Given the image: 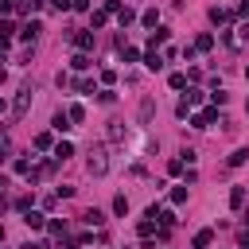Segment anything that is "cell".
<instances>
[{"label": "cell", "instance_id": "6da1fadb", "mask_svg": "<svg viewBox=\"0 0 249 249\" xmlns=\"http://www.w3.org/2000/svg\"><path fill=\"white\" fill-rule=\"evenodd\" d=\"M86 171H89V175H105V171H109L105 148H93V152H89V160H86Z\"/></svg>", "mask_w": 249, "mask_h": 249}, {"label": "cell", "instance_id": "7a4b0ae2", "mask_svg": "<svg viewBox=\"0 0 249 249\" xmlns=\"http://www.w3.org/2000/svg\"><path fill=\"white\" fill-rule=\"evenodd\" d=\"M31 93H35L31 86H23V89L16 93V105H12V117H16V121H19L23 113H27V105H31Z\"/></svg>", "mask_w": 249, "mask_h": 249}, {"label": "cell", "instance_id": "3957f363", "mask_svg": "<svg viewBox=\"0 0 249 249\" xmlns=\"http://www.w3.org/2000/svg\"><path fill=\"white\" fill-rule=\"evenodd\" d=\"M214 117H218V109H202V113H191V124H195V128H210Z\"/></svg>", "mask_w": 249, "mask_h": 249}, {"label": "cell", "instance_id": "277c9868", "mask_svg": "<svg viewBox=\"0 0 249 249\" xmlns=\"http://www.w3.org/2000/svg\"><path fill=\"white\" fill-rule=\"evenodd\" d=\"M39 31H43V23H39V19H27V23L19 27V39H23V43H35Z\"/></svg>", "mask_w": 249, "mask_h": 249}, {"label": "cell", "instance_id": "5b68a950", "mask_svg": "<svg viewBox=\"0 0 249 249\" xmlns=\"http://www.w3.org/2000/svg\"><path fill=\"white\" fill-rule=\"evenodd\" d=\"M144 66H148L152 74H156V70H163V54H160L156 47H148V54H144Z\"/></svg>", "mask_w": 249, "mask_h": 249}, {"label": "cell", "instance_id": "8992f818", "mask_svg": "<svg viewBox=\"0 0 249 249\" xmlns=\"http://www.w3.org/2000/svg\"><path fill=\"white\" fill-rule=\"evenodd\" d=\"M66 128H74L70 124V113H54L51 117V132H66Z\"/></svg>", "mask_w": 249, "mask_h": 249}, {"label": "cell", "instance_id": "52a82bcc", "mask_svg": "<svg viewBox=\"0 0 249 249\" xmlns=\"http://www.w3.org/2000/svg\"><path fill=\"white\" fill-rule=\"evenodd\" d=\"M70 156H74V144H70V140H58V144H54V163H62V160H70Z\"/></svg>", "mask_w": 249, "mask_h": 249}, {"label": "cell", "instance_id": "ba28073f", "mask_svg": "<svg viewBox=\"0 0 249 249\" xmlns=\"http://www.w3.org/2000/svg\"><path fill=\"white\" fill-rule=\"evenodd\" d=\"M74 47L78 51H89L93 47V31H74Z\"/></svg>", "mask_w": 249, "mask_h": 249}, {"label": "cell", "instance_id": "9c48e42d", "mask_svg": "<svg viewBox=\"0 0 249 249\" xmlns=\"http://www.w3.org/2000/svg\"><path fill=\"white\" fill-rule=\"evenodd\" d=\"M245 206V187H230V210H241Z\"/></svg>", "mask_w": 249, "mask_h": 249}, {"label": "cell", "instance_id": "30bf717a", "mask_svg": "<svg viewBox=\"0 0 249 249\" xmlns=\"http://www.w3.org/2000/svg\"><path fill=\"white\" fill-rule=\"evenodd\" d=\"M23 222H27V230H43V226H47V218H43L39 210H27V214H23Z\"/></svg>", "mask_w": 249, "mask_h": 249}, {"label": "cell", "instance_id": "8fae6325", "mask_svg": "<svg viewBox=\"0 0 249 249\" xmlns=\"http://www.w3.org/2000/svg\"><path fill=\"white\" fill-rule=\"evenodd\" d=\"M210 241H214V230H198V233H195V241H191V245H195V249H206V245H210Z\"/></svg>", "mask_w": 249, "mask_h": 249}, {"label": "cell", "instance_id": "7c38bea8", "mask_svg": "<svg viewBox=\"0 0 249 249\" xmlns=\"http://www.w3.org/2000/svg\"><path fill=\"white\" fill-rule=\"evenodd\" d=\"M70 66H74V70H89L93 62H89V54H86V51H78V54L70 58Z\"/></svg>", "mask_w": 249, "mask_h": 249}, {"label": "cell", "instance_id": "4fadbf2b", "mask_svg": "<svg viewBox=\"0 0 249 249\" xmlns=\"http://www.w3.org/2000/svg\"><path fill=\"white\" fill-rule=\"evenodd\" d=\"M136 233H140V237H152V233H156V218H140Z\"/></svg>", "mask_w": 249, "mask_h": 249}, {"label": "cell", "instance_id": "5bb4252c", "mask_svg": "<svg viewBox=\"0 0 249 249\" xmlns=\"http://www.w3.org/2000/svg\"><path fill=\"white\" fill-rule=\"evenodd\" d=\"M245 160H249V152H245V148H237V152H230V160H226V163H230V167H241Z\"/></svg>", "mask_w": 249, "mask_h": 249}, {"label": "cell", "instance_id": "9a60e30c", "mask_svg": "<svg viewBox=\"0 0 249 249\" xmlns=\"http://www.w3.org/2000/svg\"><path fill=\"white\" fill-rule=\"evenodd\" d=\"M140 23H144V27H156V23H160V12H156V8H148V12L140 16Z\"/></svg>", "mask_w": 249, "mask_h": 249}, {"label": "cell", "instance_id": "2e32d148", "mask_svg": "<svg viewBox=\"0 0 249 249\" xmlns=\"http://www.w3.org/2000/svg\"><path fill=\"white\" fill-rule=\"evenodd\" d=\"M167 86H171V89H187V74H179V70H175V74L167 78Z\"/></svg>", "mask_w": 249, "mask_h": 249}, {"label": "cell", "instance_id": "e0dca14e", "mask_svg": "<svg viewBox=\"0 0 249 249\" xmlns=\"http://www.w3.org/2000/svg\"><path fill=\"white\" fill-rule=\"evenodd\" d=\"M202 101H206V93H202V89H187V105H191V109H195V105H202Z\"/></svg>", "mask_w": 249, "mask_h": 249}, {"label": "cell", "instance_id": "ac0fdd59", "mask_svg": "<svg viewBox=\"0 0 249 249\" xmlns=\"http://www.w3.org/2000/svg\"><path fill=\"white\" fill-rule=\"evenodd\" d=\"M51 144H54V136H51V132H39V136H35V148H39V152H47Z\"/></svg>", "mask_w": 249, "mask_h": 249}, {"label": "cell", "instance_id": "d6986e66", "mask_svg": "<svg viewBox=\"0 0 249 249\" xmlns=\"http://www.w3.org/2000/svg\"><path fill=\"white\" fill-rule=\"evenodd\" d=\"M171 202H175V206L187 202V183H183V187H171Z\"/></svg>", "mask_w": 249, "mask_h": 249}, {"label": "cell", "instance_id": "ffe728a7", "mask_svg": "<svg viewBox=\"0 0 249 249\" xmlns=\"http://www.w3.org/2000/svg\"><path fill=\"white\" fill-rule=\"evenodd\" d=\"M82 218H86V226H101V222H105V214H101V210H86Z\"/></svg>", "mask_w": 249, "mask_h": 249}, {"label": "cell", "instance_id": "44dd1931", "mask_svg": "<svg viewBox=\"0 0 249 249\" xmlns=\"http://www.w3.org/2000/svg\"><path fill=\"white\" fill-rule=\"evenodd\" d=\"M47 230H51V237H66V222H58V218L47 222Z\"/></svg>", "mask_w": 249, "mask_h": 249}, {"label": "cell", "instance_id": "7402d4cb", "mask_svg": "<svg viewBox=\"0 0 249 249\" xmlns=\"http://www.w3.org/2000/svg\"><path fill=\"white\" fill-rule=\"evenodd\" d=\"M105 19H109V12H105V8H101V12H93V16H89V23H93V31H97V27H105Z\"/></svg>", "mask_w": 249, "mask_h": 249}, {"label": "cell", "instance_id": "603a6c76", "mask_svg": "<svg viewBox=\"0 0 249 249\" xmlns=\"http://www.w3.org/2000/svg\"><path fill=\"white\" fill-rule=\"evenodd\" d=\"M163 39H167V27H156V31H152V39H148V47H160Z\"/></svg>", "mask_w": 249, "mask_h": 249}, {"label": "cell", "instance_id": "cb8c5ba5", "mask_svg": "<svg viewBox=\"0 0 249 249\" xmlns=\"http://www.w3.org/2000/svg\"><path fill=\"white\" fill-rule=\"evenodd\" d=\"M210 47H214V35H198L195 39V51H210Z\"/></svg>", "mask_w": 249, "mask_h": 249}, {"label": "cell", "instance_id": "d4e9b609", "mask_svg": "<svg viewBox=\"0 0 249 249\" xmlns=\"http://www.w3.org/2000/svg\"><path fill=\"white\" fill-rule=\"evenodd\" d=\"M121 58H124V62H136V58H140V51H136V47H124V43H121Z\"/></svg>", "mask_w": 249, "mask_h": 249}, {"label": "cell", "instance_id": "484cf974", "mask_svg": "<svg viewBox=\"0 0 249 249\" xmlns=\"http://www.w3.org/2000/svg\"><path fill=\"white\" fill-rule=\"evenodd\" d=\"M97 101H101V105H113V101H117V93H113V86H105V89L97 93Z\"/></svg>", "mask_w": 249, "mask_h": 249}, {"label": "cell", "instance_id": "4316f807", "mask_svg": "<svg viewBox=\"0 0 249 249\" xmlns=\"http://www.w3.org/2000/svg\"><path fill=\"white\" fill-rule=\"evenodd\" d=\"M113 214H128V198H124V195L113 198Z\"/></svg>", "mask_w": 249, "mask_h": 249}, {"label": "cell", "instance_id": "83f0119b", "mask_svg": "<svg viewBox=\"0 0 249 249\" xmlns=\"http://www.w3.org/2000/svg\"><path fill=\"white\" fill-rule=\"evenodd\" d=\"M117 19H121V27H128L136 16H132V8H121V12H117Z\"/></svg>", "mask_w": 249, "mask_h": 249}, {"label": "cell", "instance_id": "f1b7e54d", "mask_svg": "<svg viewBox=\"0 0 249 249\" xmlns=\"http://www.w3.org/2000/svg\"><path fill=\"white\" fill-rule=\"evenodd\" d=\"M12 167H16V175H31V171H35V167H31V163H27V160H16V163H12Z\"/></svg>", "mask_w": 249, "mask_h": 249}, {"label": "cell", "instance_id": "f546056e", "mask_svg": "<svg viewBox=\"0 0 249 249\" xmlns=\"http://www.w3.org/2000/svg\"><path fill=\"white\" fill-rule=\"evenodd\" d=\"M31 202H35L31 195H19V198H16V210H23V214H27V210H31Z\"/></svg>", "mask_w": 249, "mask_h": 249}, {"label": "cell", "instance_id": "4dcf8cb0", "mask_svg": "<svg viewBox=\"0 0 249 249\" xmlns=\"http://www.w3.org/2000/svg\"><path fill=\"white\" fill-rule=\"evenodd\" d=\"M210 19H214V23H226V19H230V12H222V8H210Z\"/></svg>", "mask_w": 249, "mask_h": 249}, {"label": "cell", "instance_id": "1f68e13d", "mask_svg": "<svg viewBox=\"0 0 249 249\" xmlns=\"http://www.w3.org/2000/svg\"><path fill=\"white\" fill-rule=\"evenodd\" d=\"M12 31H16V23H12V19H0V35H4V39H12Z\"/></svg>", "mask_w": 249, "mask_h": 249}, {"label": "cell", "instance_id": "d6a6232c", "mask_svg": "<svg viewBox=\"0 0 249 249\" xmlns=\"http://www.w3.org/2000/svg\"><path fill=\"white\" fill-rule=\"evenodd\" d=\"M66 113H70V121H86V109H82V105H70Z\"/></svg>", "mask_w": 249, "mask_h": 249}, {"label": "cell", "instance_id": "836d02e7", "mask_svg": "<svg viewBox=\"0 0 249 249\" xmlns=\"http://www.w3.org/2000/svg\"><path fill=\"white\" fill-rule=\"evenodd\" d=\"M51 8H54V12H70V8H74V0H51Z\"/></svg>", "mask_w": 249, "mask_h": 249}, {"label": "cell", "instance_id": "e575fe53", "mask_svg": "<svg viewBox=\"0 0 249 249\" xmlns=\"http://www.w3.org/2000/svg\"><path fill=\"white\" fill-rule=\"evenodd\" d=\"M117 82V70H101V86H113Z\"/></svg>", "mask_w": 249, "mask_h": 249}, {"label": "cell", "instance_id": "d590c367", "mask_svg": "<svg viewBox=\"0 0 249 249\" xmlns=\"http://www.w3.org/2000/svg\"><path fill=\"white\" fill-rule=\"evenodd\" d=\"M167 175H183V160H171L167 163Z\"/></svg>", "mask_w": 249, "mask_h": 249}, {"label": "cell", "instance_id": "8d00e7d4", "mask_svg": "<svg viewBox=\"0 0 249 249\" xmlns=\"http://www.w3.org/2000/svg\"><path fill=\"white\" fill-rule=\"evenodd\" d=\"M74 12H89V0H74Z\"/></svg>", "mask_w": 249, "mask_h": 249}, {"label": "cell", "instance_id": "74e56055", "mask_svg": "<svg viewBox=\"0 0 249 249\" xmlns=\"http://www.w3.org/2000/svg\"><path fill=\"white\" fill-rule=\"evenodd\" d=\"M19 249H47V245H43V241H23Z\"/></svg>", "mask_w": 249, "mask_h": 249}, {"label": "cell", "instance_id": "f35d334b", "mask_svg": "<svg viewBox=\"0 0 249 249\" xmlns=\"http://www.w3.org/2000/svg\"><path fill=\"white\" fill-rule=\"evenodd\" d=\"M12 12V0H0V16H8Z\"/></svg>", "mask_w": 249, "mask_h": 249}, {"label": "cell", "instance_id": "ab89813d", "mask_svg": "<svg viewBox=\"0 0 249 249\" xmlns=\"http://www.w3.org/2000/svg\"><path fill=\"white\" fill-rule=\"evenodd\" d=\"M237 35H241V39H249V19H245V23L237 27Z\"/></svg>", "mask_w": 249, "mask_h": 249}, {"label": "cell", "instance_id": "60d3db41", "mask_svg": "<svg viewBox=\"0 0 249 249\" xmlns=\"http://www.w3.org/2000/svg\"><path fill=\"white\" fill-rule=\"evenodd\" d=\"M237 12H241V16H249V0H241V4H237Z\"/></svg>", "mask_w": 249, "mask_h": 249}, {"label": "cell", "instance_id": "b9f144b4", "mask_svg": "<svg viewBox=\"0 0 249 249\" xmlns=\"http://www.w3.org/2000/svg\"><path fill=\"white\" fill-rule=\"evenodd\" d=\"M4 160H8V144L0 140V163H4Z\"/></svg>", "mask_w": 249, "mask_h": 249}, {"label": "cell", "instance_id": "7bdbcfd3", "mask_svg": "<svg viewBox=\"0 0 249 249\" xmlns=\"http://www.w3.org/2000/svg\"><path fill=\"white\" fill-rule=\"evenodd\" d=\"M4 78H8V74H4V66H0V82H4Z\"/></svg>", "mask_w": 249, "mask_h": 249}, {"label": "cell", "instance_id": "ee69618b", "mask_svg": "<svg viewBox=\"0 0 249 249\" xmlns=\"http://www.w3.org/2000/svg\"><path fill=\"white\" fill-rule=\"evenodd\" d=\"M4 109H8V105H4V101H0V117H4Z\"/></svg>", "mask_w": 249, "mask_h": 249}, {"label": "cell", "instance_id": "f6af8a7d", "mask_svg": "<svg viewBox=\"0 0 249 249\" xmlns=\"http://www.w3.org/2000/svg\"><path fill=\"white\" fill-rule=\"evenodd\" d=\"M245 222H249V210H245Z\"/></svg>", "mask_w": 249, "mask_h": 249}, {"label": "cell", "instance_id": "bcb514c9", "mask_svg": "<svg viewBox=\"0 0 249 249\" xmlns=\"http://www.w3.org/2000/svg\"><path fill=\"white\" fill-rule=\"evenodd\" d=\"M245 78H249V66H245Z\"/></svg>", "mask_w": 249, "mask_h": 249}]
</instances>
